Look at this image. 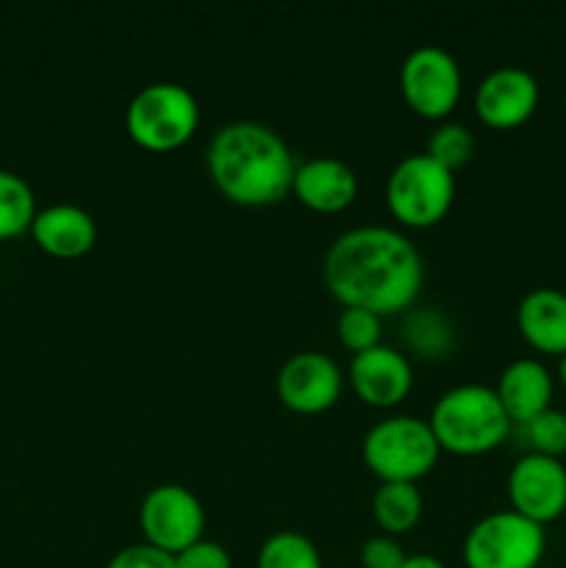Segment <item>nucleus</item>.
Instances as JSON below:
<instances>
[{
  "label": "nucleus",
  "instance_id": "nucleus-1",
  "mask_svg": "<svg viewBox=\"0 0 566 568\" xmlns=\"http://www.w3.org/2000/svg\"><path fill=\"white\" fill-rule=\"evenodd\" d=\"M325 286L344 308H366L377 316L414 305L425 281L416 244L388 225H358L333 239L322 264Z\"/></svg>",
  "mask_w": 566,
  "mask_h": 568
},
{
  "label": "nucleus",
  "instance_id": "nucleus-2",
  "mask_svg": "<svg viewBox=\"0 0 566 568\" xmlns=\"http://www.w3.org/2000/svg\"><path fill=\"white\" fill-rule=\"evenodd\" d=\"M211 183L239 205H272L292 192V150L264 122L236 120L222 125L205 148Z\"/></svg>",
  "mask_w": 566,
  "mask_h": 568
},
{
  "label": "nucleus",
  "instance_id": "nucleus-3",
  "mask_svg": "<svg viewBox=\"0 0 566 568\" xmlns=\"http://www.w3.org/2000/svg\"><path fill=\"white\" fill-rule=\"evenodd\" d=\"M427 422L438 447L455 455L492 453L505 442L514 425L497 392L483 383H461L447 388L436 399Z\"/></svg>",
  "mask_w": 566,
  "mask_h": 568
},
{
  "label": "nucleus",
  "instance_id": "nucleus-4",
  "mask_svg": "<svg viewBox=\"0 0 566 568\" xmlns=\"http://www.w3.org/2000/svg\"><path fill=\"white\" fill-rule=\"evenodd\" d=\"M438 447L431 422L411 414H394L375 422L361 442V455L381 483H416L436 466Z\"/></svg>",
  "mask_w": 566,
  "mask_h": 568
},
{
  "label": "nucleus",
  "instance_id": "nucleus-5",
  "mask_svg": "<svg viewBox=\"0 0 566 568\" xmlns=\"http://www.w3.org/2000/svg\"><path fill=\"white\" fill-rule=\"evenodd\" d=\"M200 125V103L186 87L155 81L139 89L125 109L128 136L144 150L166 153L192 139Z\"/></svg>",
  "mask_w": 566,
  "mask_h": 568
},
{
  "label": "nucleus",
  "instance_id": "nucleus-6",
  "mask_svg": "<svg viewBox=\"0 0 566 568\" xmlns=\"http://www.w3.org/2000/svg\"><path fill=\"white\" fill-rule=\"evenodd\" d=\"M455 200V172L427 153L403 155L386 178V205L408 227H433Z\"/></svg>",
  "mask_w": 566,
  "mask_h": 568
},
{
  "label": "nucleus",
  "instance_id": "nucleus-7",
  "mask_svg": "<svg viewBox=\"0 0 566 568\" xmlns=\"http://www.w3.org/2000/svg\"><path fill=\"white\" fill-rule=\"evenodd\" d=\"M547 549L542 525L516 510H494L469 527L464 538L466 568H536Z\"/></svg>",
  "mask_w": 566,
  "mask_h": 568
},
{
  "label": "nucleus",
  "instance_id": "nucleus-8",
  "mask_svg": "<svg viewBox=\"0 0 566 568\" xmlns=\"http://www.w3.org/2000/svg\"><path fill=\"white\" fill-rule=\"evenodd\" d=\"M205 510L192 488L161 483L144 494L139 505V530L144 544L178 555L203 538Z\"/></svg>",
  "mask_w": 566,
  "mask_h": 568
},
{
  "label": "nucleus",
  "instance_id": "nucleus-9",
  "mask_svg": "<svg viewBox=\"0 0 566 568\" xmlns=\"http://www.w3.org/2000/svg\"><path fill=\"white\" fill-rule=\"evenodd\" d=\"M464 75L449 50L420 44L400 67V89L411 109L427 120H444L458 105Z\"/></svg>",
  "mask_w": 566,
  "mask_h": 568
},
{
  "label": "nucleus",
  "instance_id": "nucleus-10",
  "mask_svg": "<svg viewBox=\"0 0 566 568\" xmlns=\"http://www.w3.org/2000/svg\"><path fill=\"white\" fill-rule=\"evenodd\" d=\"M344 375L331 355L303 349L283 361L275 377L277 399L294 414H322L342 397Z\"/></svg>",
  "mask_w": 566,
  "mask_h": 568
},
{
  "label": "nucleus",
  "instance_id": "nucleus-11",
  "mask_svg": "<svg viewBox=\"0 0 566 568\" xmlns=\"http://www.w3.org/2000/svg\"><path fill=\"white\" fill-rule=\"evenodd\" d=\"M511 510L547 525L566 510V466L560 458L527 453L508 471Z\"/></svg>",
  "mask_w": 566,
  "mask_h": 568
},
{
  "label": "nucleus",
  "instance_id": "nucleus-12",
  "mask_svg": "<svg viewBox=\"0 0 566 568\" xmlns=\"http://www.w3.org/2000/svg\"><path fill=\"white\" fill-rule=\"evenodd\" d=\"M542 89L525 67H494L475 89V114L497 131L519 128L538 109Z\"/></svg>",
  "mask_w": 566,
  "mask_h": 568
},
{
  "label": "nucleus",
  "instance_id": "nucleus-13",
  "mask_svg": "<svg viewBox=\"0 0 566 568\" xmlns=\"http://www.w3.org/2000/svg\"><path fill=\"white\" fill-rule=\"evenodd\" d=\"M350 386L366 405L394 408L414 388V366H411L408 355L381 342L377 347L353 355Z\"/></svg>",
  "mask_w": 566,
  "mask_h": 568
},
{
  "label": "nucleus",
  "instance_id": "nucleus-14",
  "mask_svg": "<svg viewBox=\"0 0 566 568\" xmlns=\"http://www.w3.org/2000/svg\"><path fill=\"white\" fill-rule=\"evenodd\" d=\"M292 192L303 205L322 214L347 209L358 194V175L336 155H314L294 170Z\"/></svg>",
  "mask_w": 566,
  "mask_h": 568
},
{
  "label": "nucleus",
  "instance_id": "nucleus-15",
  "mask_svg": "<svg viewBox=\"0 0 566 568\" xmlns=\"http://www.w3.org/2000/svg\"><path fill=\"white\" fill-rule=\"evenodd\" d=\"M31 236L48 255L81 258L98 242V222L75 203H50L33 216Z\"/></svg>",
  "mask_w": 566,
  "mask_h": 568
},
{
  "label": "nucleus",
  "instance_id": "nucleus-16",
  "mask_svg": "<svg viewBox=\"0 0 566 568\" xmlns=\"http://www.w3.org/2000/svg\"><path fill=\"white\" fill-rule=\"evenodd\" d=\"M494 392H497L508 419L514 425H525L553 408L555 381L538 358H516L499 372Z\"/></svg>",
  "mask_w": 566,
  "mask_h": 568
},
{
  "label": "nucleus",
  "instance_id": "nucleus-17",
  "mask_svg": "<svg viewBox=\"0 0 566 568\" xmlns=\"http://www.w3.org/2000/svg\"><path fill=\"white\" fill-rule=\"evenodd\" d=\"M516 327L536 353H566V292L553 286L530 288L516 305Z\"/></svg>",
  "mask_w": 566,
  "mask_h": 568
},
{
  "label": "nucleus",
  "instance_id": "nucleus-18",
  "mask_svg": "<svg viewBox=\"0 0 566 568\" xmlns=\"http://www.w3.org/2000/svg\"><path fill=\"white\" fill-rule=\"evenodd\" d=\"M372 516L386 536L408 532L422 519V491L416 483H381L372 494Z\"/></svg>",
  "mask_w": 566,
  "mask_h": 568
},
{
  "label": "nucleus",
  "instance_id": "nucleus-19",
  "mask_svg": "<svg viewBox=\"0 0 566 568\" xmlns=\"http://www.w3.org/2000/svg\"><path fill=\"white\" fill-rule=\"evenodd\" d=\"M403 342L420 358H444L455 344V327L444 311L408 308L403 320Z\"/></svg>",
  "mask_w": 566,
  "mask_h": 568
},
{
  "label": "nucleus",
  "instance_id": "nucleus-20",
  "mask_svg": "<svg viewBox=\"0 0 566 568\" xmlns=\"http://www.w3.org/2000/svg\"><path fill=\"white\" fill-rule=\"evenodd\" d=\"M37 211V197L26 178L0 170V242L31 231Z\"/></svg>",
  "mask_w": 566,
  "mask_h": 568
},
{
  "label": "nucleus",
  "instance_id": "nucleus-21",
  "mask_svg": "<svg viewBox=\"0 0 566 568\" xmlns=\"http://www.w3.org/2000/svg\"><path fill=\"white\" fill-rule=\"evenodd\" d=\"M255 568H322V555L297 530H277L261 544Z\"/></svg>",
  "mask_w": 566,
  "mask_h": 568
},
{
  "label": "nucleus",
  "instance_id": "nucleus-22",
  "mask_svg": "<svg viewBox=\"0 0 566 568\" xmlns=\"http://www.w3.org/2000/svg\"><path fill=\"white\" fill-rule=\"evenodd\" d=\"M425 153L442 166H447L449 172H455L458 166L469 164L472 153H475V136L461 122H438L427 139Z\"/></svg>",
  "mask_w": 566,
  "mask_h": 568
},
{
  "label": "nucleus",
  "instance_id": "nucleus-23",
  "mask_svg": "<svg viewBox=\"0 0 566 568\" xmlns=\"http://www.w3.org/2000/svg\"><path fill=\"white\" fill-rule=\"evenodd\" d=\"M525 442L530 453L549 455V458H564L566 455V414L558 408H547L536 419L522 425Z\"/></svg>",
  "mask_w": 566,
  "mask_h": 568
},
{
  "label": "nucleus",
  "instance_id": "nucleus-24",
  "mask_svg": "<svg viewBox=\"0 0 566 568\" xmlns=\"http://www.w3.org/2000/svg\"><path fill=\"white\" fill-rule=\"evenodd\" d=\"M336 333L342 338V344L347 349L355 353H364V349L377 347L383 336V325H381V316L372 314L366 308H344L338 314L336 322Z\"/></svg>",
  "mask_w": 566,
  "mask_h": 568
},
{
  "label": "nucleus",
  "instance_id": "nucleus-25",
  "mask_svg": "<svg viewBox=\"0 0 566 568\" xmlns=\"http://www.w3.org/2000/svg\"><path fill=\"white\" fill-rule=\"evenodd\" d=\"M408 555L400 547V541L394 536H372L366 538L364 547H361V566L364 568H403Z\"/></svg>",
  "mask_w": 566,
  "mask_h": 568
},
{
  "label": "nucleus",
  "instance_id": "nucleus-26",
  "mask_svg": "<svg viewBox=\"0 0 566 568\" xmlns=\"http://www.w3.org/2000/svg\"><path fill=\"white\" fill-rule=\"evenodd\" d=\"M105 568H175V555L155 549L150 544H131L122 547L120 552L111 555Z\"/></svg>",
  "mask_w": 566,
  "mask_h": 568
},
{
  "label": "nucleus",
  "instance_id": "nucleus-27",
  "mask_svg": "<svg viewBox=\"0 0 566 568\" xmlns=\"http://www.w3.org/2000/svg\"><path fill=\"white\" fill-rule=\"evenodd\" d=\"M175 568H233V564L231 552L222 544L200 538L198 544L175 555Z\"/></svg>",
  "mask_w": 566,
  "mask_h": 568
},
{
  "label": "nucleus",
  "instance_id": "nucleus-28",
  "mask_svg": "<svg viewBox=\"0 0 566 568\" xmlns=\"http://www.w3.org/2000/svg\"><path fill=\"white\" fill-rule=\"evenodd\" d=\"M403 568H447V566H444L438 558H433V555L420 552V555H408V560H405Z\"/></svg>",
  "mask_w": 566,
  "mask_h": 568
},
{
  "label": "nucleus",
  "instance_id": "nucleus-29",
  "mask_svg": "<svg viewBox=\"0 0 566 568\" xmlns=\"http://www.w3.org/2000/svg\"><path fill=\"white\" fill-rule=\"evenodd\" d=\"M558 381L566 386V353L558 355Z\"/></svg>",
  "mask_w": 566,
  "mask_h": 568
}]
</instances>
